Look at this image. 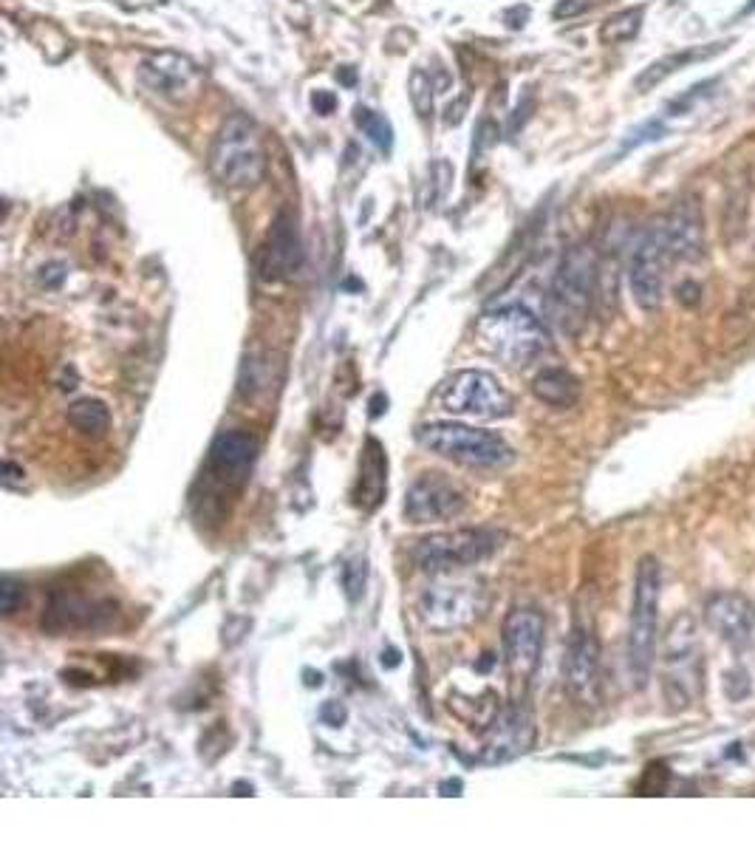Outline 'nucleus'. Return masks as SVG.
<instances>
[{"label": "nucleus", "mask_w": 755, "mask_h": 849, "mask_svg": "<svg viewBox=\"0 0 755 849\" xmlns=\"http://www.w3.org/2000/svg\"><path fill=\"white\" fill-rule=\"evenodd\" d=\"M210 173L227 190H252L266 176V145L258 122L235 111L221 122L210 148Z\"/></svg>", "instance_id": "1"}, {"label": "nucleus", "mask_w": 755, "mask_h": 849, "mask_svg": "<svg viewBox=\"0 0 755 849\" xmlns=\"http://www.w3.org/2000/svg\"><path fill=\"white\" fill-rule=\"evenodd\" d=\"M659 589H662V569L654 555H645L637 564L634 575V595H631V615H628V640H625V663L634 688H645L654 657H657L659 634Z\"/></svg>", "instance_id": "2"}, {"label": "nucleus", "mask_w": 755, "mask_h": 849, "mask_svg": "<svg viewBox=\"0 0 755 849\" xmlns=\"http://www.w3.org/2000/svg\"><path fill=\"white\" fill-rule=\"evenodd\" d=\"M705 657L699 626L690 615H676L662 640V694L671 711H685L702 697Z\"/></svg>", "instance_id": "3"}, {"label": "nucleus", "mask_w": 755, "mask_h": 849, "mask_svg": "<svg viewBox=\"0 0 755 849\" xmlns=\"http://www.w3.org/2000/svg\"><path fill=\"white\" fill-rule=\"evenodd\" d=\"M597 289V252L589 244H575L560 258L549 286L546 312L563 334H577L589 320Z\"/></svg>", "instance_id": "4"}, {"label": "nucleus", "mask_w": 755, "mask_h": 849, "mask_svg": "<svg viewBox=\"0 0 755 849\" xmlns=\"http://www.w3.org/2000/svg\"><path fill=\"white\" fill-rule=\"evenodd\" d=\"M490 592L487 583L470 575L442 572L439 581L430 583L416 600V615L430 632L450 634L467 629L487 612Z\"/></svg>", "instance_id": "5"}, {"label": "nucleus", "mask_w": 755, "mask_h": 849, "mask_svg": "<svg viewBox=\"0 0 755 849\" xmlns=\"http://www.w3.org/2000/svg\"><path fill=\"white\" fill-rule=\"evenodd\" d=\"M481 349L507 366H526L549 349V332L524 306H501L484 312L476 326Z\"/></svg>", "instance_id": "6"}, {"label": "nucleus", "mask_w": 755, "mask_h": 849, "mask_svg": "<svg viewBox=\"0 0 755 849\" xmlns=\"http://www.w3.org/2000/svg\"><path fill=\"white\" fill-rule=\"evenodd\" d=\"M416 442L464 467H507L515 459V450L504 436L464 422H425L416 428Z\"/></svg>", "instance_id": "7"}, {"label": "nucleus", "mask_w": 755, "mask_h": 849, "mask_svg": "<svg viewBox=\"0 0 755 849\" xmlns=\"http://www.w3.org/2000/svg\"><path fill=\"white\" fill-rule=\"evenodd\" d=\"M436 400L442 411L453 417L493 422L512 414V397L507 388L498 383V377L481 368H461L453 377H447Z\"/></svg>", "instance_id": "8"}, {"label": "nucleus", "mask_w": 755, "mask_h": 849, "mask_svg": "<svg viewBox=\"0 0 755 849\" xmlns=\"http://www.w3.org/2000/svg\"><path fill=\"white\" fill-rule=\"evenodd\" d=\"M501 547V535L484 527H461L450 533H433L413 547V564L422 572H459L481 564Z\"/></svg>", "instance_id": "9"}, {"label": "nucleus", "mask_w": 755, "mask_h": 849, "mask_svg": "<svg viewBox=\"0 0 755 849\" xmlns=\"http://www.w3.org/2000/svg\"><path fill=\"white\" fill-rule=\"evenodd\" d=\"M136 77L145 91L165 102H193L204 91V71L179 51H153L145 54L136 68Z\"/></svg>", "instance_id": "10"}, {"label": "nucleus", "mask_w": 755, "mask_h": 849, "mask_svg": "<svg viewBox=\"0 0 755 849\" xmlns=\"http://www.w3.org/2000/svg\"><path fill=\"white\" fill-rule=\"evenodd\" d=\"M671 250L665 244L662 224H651L637 247L631 252V264H628V283H631V295L637 300L642 312H654L662 303L665 292V269L671 264Z\"/></svg>", "instance_id": "11"}, {"label": "nucleus", "mask_w": 755, "mask_h": 849, "mask_svg": "<svg viewBox=\"0 0 755 849\" xmlns=\"http://www.w3.org/2000/svg\"><path fill=\"white\" fill-rule=\"evenodd\" d=\"M543 640H546V620L532 606H515L504 617L501 643H504V663L512 680L526 683L543 657Z\"/></svg>", "instance_id": "12"}, {"label": "nucleus", "mask_w": 755, "mask_h": 849, "mask_svg": "<svg viewBox=\"0 0 755 849\" xmlns=\"http://www.w3.org/2000/svg\"><path fill=\"white\" fill-rule=\"evenodd\" d=\"M535 745V716L532 711L515 702L498 711L493 722L484 731L481 742V762L484 765H504L518 756L529 753Z\"/></svg>", "instance_id": "13"}, {"label": "nucleus", "mask_w": 755, "mask_h": 849, "mask_svg": "<svg viewBox=\"0 0 755 849\" xmlns=\"http://www.w3.org/2000/svg\"><path fill=\"white\" fill-rule=\"evenodd\" d=\"M467 507V496L459 484H453L442 473H422L408 487L405 516L411 524H439L459 518Z\"/></svg>", "instance_id": "14"}, {"label": "nucleus", "mask_w": 755, "mask_h": 849, "mask_svg": "<svg viewBox=\"0 0 755 849\" xmlns=\"http://www.w3.org/2000/svg\"><path fill=\"white\" fill-rule=\"evenodd\" d=\"M705 623L710 632L733 651L755 649V606L741 592H716L705 603Z\"/></svg>", "instance_id": "15"}, {"label": "nucleus", "mask_w": 755, "mask_h": 849, "mask_svg": "<svg viewBox=\"0 0 755 849\" xmlns=\"http://www.w3.org/2000/svg\"><path fill=\"white\" fill-rule=\"evenodd\" d=\"M303 267V247L292 213H278L261 250V275L266 281H286Z\"/></svg>", "instance_id": "16"}, {"label": "nucleus", "mask_w": 755, "mask_h": 849, "mask_svg": "<svg viewBox=\"0 0 755 849\" xmlns=\"http://www.w3.org/2000/svg\"><path fill=\"white\" fill-rule=\"evenodd\" d=\"M114 615V603L88 600L83 595H54L43 615V629L54 634L102 629Z\"/></svg>", "instance_id": "17"}, {"label": "nucleus", "mask_w": 755, "mask_h": 849, "mask_svg": "<svg viewBox=\"0 0 755 849\" xmlns=\"http://www.w3.org/2000/svg\"><path fill=\"white\" fill-rule=\"evenodd\" d=\"M566 685L580 700H591L597 677H600V643L594 637V629L586 623H575L569 649H566Z\"/></svg>", "instance_id": "18"}, {"label": "nucleus", "mask_w": 755, "mask_h": 849, "mask_svg": "<svg viewBox=\"0 0 755 849\" xmlns=\"http://www.w3.org/2000/svg\"><path fill=\"white\" fill-rule=\"evenodd\" d=\"M255 459H258V439L247 431L218 433L210 445V467L224 482L244 484Z\"/></svg>", "instance_id": "19"}, {"label": "nucleus", "mask_w": 755, "mask_h": 849, "mask_svg": "<svg viewBox=\"0 0 755 849\" xmlns=\"http://www.w3.org/2000/svg\"><path fill=\"white\" fill-rule=\"evenodd\" d=\"M659 224L673 261H696L702 255V216L693 201H679Z\"/></svg>", "instance_id": "20"}, {"label": "nucleus", "mask_w": 755, "mask_h": 849, "mask_svg": "<svg viewBox=\"0 0 755 849\" xmlns=\"http://www.w3.org/2000/svg\"><path fill=\"white\" fill-rule=\"evenodd\" d=\"M388 490V456L377 439H368L360 459V479L354 490V501L362 510H377Z\"/></svg>", "instance_id": "21"}, {"label": "nucleus", "mask_w": 755, "mask_h": 849, "mask_svg": "<svg viewBox=\"0 0 755 849\" xmlns=\"http://www.w3.org/2000/svg\"><path fill=\"white\" fill-rule=\"evenodd\" d=\"M722 51L724 43H713L710 49H707V46H690V49L685 51L668 54V57H662V60H654L648 68H642V74L634 80V88H637L640 94H648V91H654L659 83H665L671 74H676L679 68L690 66V63H696V60H710V57H716V54H722Z\"/></svg>", "instance_id": "22"}, {"label": "nucleus", "mask_w": 755, "mask_h": 849, "mask_svg": "<svg viewBox=\"0 0 755 849\" xmlns=\"http://www.w3.org/2000/svg\"><path fill=\"white\" fill-rule=\"evenodd\" d=\"M532 394L549 408H572L580 400V380L566 368H543L532 380Z\"/></svg>", "instance_id": "23"}, {"label": "nucleus", "mask_w": 755, "mask_h": 849, "mask_svg": "<svg viewBox=\"0 0 755 849\" xmlns=\"http://www.w3.org/2000/svg\"><path fill=\"white\" fill-rule=\"evenodd\" d=\"M68 425L74 431H80L83 436H105L108 428H111V411L102 400H94V397H85V400H77L71 408H68Z\"/></svg>", "instance_id": "24"}, {"label": "nucleus", "mask_w": 755, "mask_h": 849, "mask_svg": "<svg viewBox=\"0 0 755 849\" xmlns=\"http://www.w3.org/2000/svg\"><path fill=\"white\" fill-rule=\"evenodd\" d=\"M642 20H645V6H628L623 12L606 17L603 26H600V43H603V46H623V43H631V40L640 34Z\"/></svg>", "instance_id": "25"}, {"label": "nucleus", "mask_w": 755, "mask_h": 849, "mask_svg": "<svg viewBox=\"0 0 755 849\" xmlns=\"http://www.w3.org/2000/svg\"><path fill=\"white\" fill-rule=\"evenodd\" d=\"M354 122H357V128H360L362 134L368 136L379 150H391V145H394V131H391V122H388V119L379 117L377 111L362 108L360 105V108L354 111Z\"/></svg>", "instance_id": "26"}, {"label": "nucleus", "mask_w": 755, "mask_h": 849, "mask_svg": "<svg viewBox=\"0 0 755 849\" xmlns=\"http://www.w3.org/2000/svg\"><path fill=\"white\" fill-rule=\"evenodd\" d=\"M408 91H411V102L413 108H416V114L422 119L430 117V111H433V83H430V74H427L425 68H413Z\"/></svg>", "instance_id": "27"}, {"label": "nucleus", "mask_w": 755, "mask_h": 849, "mask_svg": "<svg viewBox=\"0 0 755 849\" xmlns=\"http://www.w3.org/2000/svg\"><path fill=\"white\" fill-rule=\"evenodd\" d=\"M23 600H26V586L20 581H15L12 575H6L3 578V583H0V609H3V615L12 617L23 606Z\"/></svg>", "instance_id": "28"}, {"label": "nucleus", "mask_w": 755, "mask_h": 849, "mask_svg": "<svg viewBox=\"0 0 755 849\" xmlns=\"http://www.w3.org/2000/svg\"><path fill=\"white\" fill-rule=\"evenodd\" d=\"M343 586L348 589V598L357 600L365 592V561H354V564L345 566L343 572Z\"/></svg>", "instance_id": "29"}, {"label": "nucleus", "mask_w": 755, "mask_h": 849, "mask_svg": "<svg viewBox=\"0 0 755 849\" xmlns=\"http://www.w3.org/2000/svg\"><path fill=\"white\" fill-rule=\"evenodd\" d=\"M603 0H558L555 6V17L558 20H572V17H580L591 12L594 6H600Z\"/></svg>", "instance_id": "30"}, {"label": "nucleus", "mask_w": 755, "mask_h": 849, "mask_svg": "<svg viewBox=\"0 0 755 849\" xmlns=\"http://www.w3.org/2000/svg\"><path fill=\"white\" fill-rule=\"evenodd\" d=\"M320 719H323L326 725H331V728H340L345 722V708L334 700L326 702V705L320 708Z\"/></svg>", "instance_id": "31"}, {"label": "nucleus", "mask_w": 755, "mask_h": 849, "mask_svg": "<svg viewBox=\"0 0 755 849\" xmlns=\"http://www.w3.org/2000/svg\"><path fill=\"white\" fill-rule=\"evenodd\" d=\"M20 476H23V470H20L15 462H3V484H6V487H15Z\"/></svg>", "instance_id": "32"}]
</instances>
